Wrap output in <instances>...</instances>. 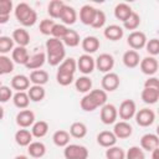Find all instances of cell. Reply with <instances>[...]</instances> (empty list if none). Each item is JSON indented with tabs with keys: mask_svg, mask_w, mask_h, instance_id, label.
<instances>
[{
	"mask_svg": "<svg viewBox=\"0 0 159 159\" xmlns=\"http://www.w3.org/2000/svg\"><path fill=\"white\" fill-rule=\"evenodd\" d=\"M46 52H47V62L51 66H57L61 65L65 61L66 56V50H65V43L62 40L50 37L46 41Z\"/></svg>",
	"mask_w": 159,
	"mask_h": 159,
	"instance_id": "obj_1",
	"label": "cell"
},
{
	"mask_svg": "<svg viewBox=\"0 0 159 159\" xmlns=\"http://www.w3.org/2000/svg\"><path fill=\"white\" fill-rule=\"evenodd\" d=\"M77 70V61L72 57L66 58L58 67L56 80L61 86H68L75 80V72Z\"/></svg>",
	"mask_w": 159,
	"mask_h": 159,
	"instance_id": "obj_2",
	"label": "cell"
},
{
	"mask_svg": "<svg viewBox=\"0 0 159 159\" xmlns=\"http://www.w3.org/2000/svg\"><path fill=\"white\" fill-rule=\"evenodd\" d=\"M15 17L22 26H32L37 21L36 11L26 2H20L15 7Z\"/></svg>",
	"mask_w": 159,
	"mask_h": 159,
	"instance_id": "obj_3",
	"label": "cell"
},
{
	"mask_svg": "<svg viewBox=\"0 0 159 159\" xmlns=\"http://www.w3.org/2000/svg\"><path fill=\"white\" fill-rule=\"evenodd\" d=\"M63 155L66 159H87L88 149L80 144H68L63 149Z\"/></svg>",
	"mask_w": 159,
	"mask_h": 159,
	"instance_id": "obj_4",
	"label": "cell"
},
{
	"mask_svg": "<svg viewBox=\"0 0 159 159\" xmlns=\"http://www.w3.org/2000/svg\"><path fill=\"white\" fill-rule=\"evenodd\" d=\"M137 113V107H135V102L132 99H124L120 106H119V111L118 114L123 120H128L133 117H135Z\"/></svg>",
	"mask_w": 159,
	"mask_h": 159,
	"instance_id": "obj_5",
	"label": "cell"
},
{
	"mask_svg": "<svg viewBox=\"0 0 159 159\" xmlns=\"http://www.w3.org/2000/svg\"><path fill=\"white\" fill-rule=\"evenodd\" d=\"M128 45L132 47V50H140L143 47H145L148 40L144 32L142 31H133L129 34L128 39H127Z\"/></svg>",
	"mask_w": 159,
	"mask_h": 159,
	"instance_id": "obj_6",
	"label": "cell"
},
{
	"mask_svg": "<svg viewBox=\"0 0 159 159\" xmlns=\"http://www.w3.org/2000/svg\"><path fill=\"white\" fill-rule=\"evenodd\" d=\"M118 117V109L114 104L107 103L101 108V120L104 124H112Z\"/></svg>",
	"mask_w": 159,
	"mask_h": 159,
	"instance_id": "obj_7",
	"label": "cell"
},
{
	"mask_svg": "<svg viewBox=\"0 0 159 159\" xmlns=\"http://www.w3.org/2000/svg\"><path fill=\"white\" fill-rule=\"evenodd\" d=\"M135 122L140 127H148L153 124L155 119V113L149 108H142L135 113Z\"/></svg>",
	"mask_w": 159,
	"mask_h": 159,
	"instance_id": "obj_8",
	"label": "cell"
},
{
	"mask_svg": "<svg viewBox=\"0 0 159 159\" xmlns=\"http://www.w3.org/2000/svg\"><path fill=\"white\" fill-rule=\"evenodd\" d=\"M96 67V60L88 55V53H84L82 56H80V58L77 60V68L86 76V75H89Z\"/></svg>",
	"mask_w": 159,
	"mask_h": 159,
	"instance_id": "obj_9",
	"label": "cell"
},
{
	"mask_svg": "<svg viewBox=\"0 0 159 159\" xmlns=\"http://www.w3.org/2000/svg\"><path fill=\"white\" fill-rule=\"evenodd\" d=\"M113 66H114V58L109 53H101L96 58V67L101 72L108 73V72H111V70L113 68Z\"/></svg>",
	"mask_w": 159,
	"mask_h": 159,
	"instance_id": "obj_10",
	"label": "cell"
},
{
	"mask_svg": "<svg viewBox=\"0 0 159 159\" xmlns=\"http://www.w3.org/2000/svg\"><path fill=\"white\" fill-rule=\"evenodd\" d=\"M139 67H140V71H142L144 75L152 76V75H154V73L158 71L159 63H158V61H157L155 57H153V56H147V57H144L143 60H140Z\"/></svg>",
	"mask_w": 159,
	"mask_h": 159,
	"instance_id": "obj_11",
	"label": "cell"
},
{
	"mask_svg": "<svg viewBox=\"0 0 159 159\" xmlns=\"http://www.w3.org/2000/svg\"><path fill=\"white\" fill-rule=\"evenodd\" d=\"M119 76L114 72H108L103 76L102 78V88L106 92H112L116 91L119 87Z\"/></svg>",
	"mask_w": 159,
	"mask_h": 159,
	"instance_id": "obj_12",
	"label": "cell"
},
{
	"mask_svg": "<svg viewBox=\"0 0 159 159\" xmlns=\"http://www.w3.org/2000/svg\"><path fill=\"white\" fill-rule=\"evenodd\" d=\"M35 123V113L30 109H22L16 114V124L21 128H27L34 125Z\"/></svg>",
	"mask_w": 159,
	"mask_h": 159,
	"instance_id": "obj_13",
	"label": "cell"
},
{
	"mask_svg": "<svg viewBox=\"0 0 159 159\" xmlns=\"http://www.w3.org/2000/svg\"><path fill=\"white\" fill-rule=\"evenodd\" d=\"M97 10L96 7L91 6V5H83L80 10V20L82 24L84 25H89L92 26L94 19H96V15H97Z\"/></svg>",
	"mask_w": 159,
	"mask_h": 159,
	"instance_id": "obj_14",
	"label": "cell"
},
{
	"mask_svg": "<svg viewBox=\"0 0 159 159\" xmlns=\"http://www.w3.org/2000/svg\"><path fill=\"white\" fill-rule=\"evenodd\" d=\"M113 133L116 134L117 138H119V139H125V138H128V137L132 135L133 128H132V125H130L127 120H120V122H117V123L114 124Z\"/></svg>",
	"mask_w": 159,
	"mask_h": 159,
	"instance_id": "obj_15",
	"label": "cell"
},
{
	"mask_svg": "<svg viewBox=\"0 0 159 159\" xmlns=\"http://www.w3.org/2000/svg\"><path fill=\"white\" fill-rule=\"evenodd\" d=\"M140 147L144 150L153 152L159 147V137L153 133H147L140 138Z\"/></svg>",
	"mask_w": 159,
	"mask_h": 159,
	"instance_id": "obj_16",
	"label": "cell"
},
{
	"mask_svg": "<svg viewBox=\"0 0 159 159\" xmlns=\"http://www.w3.org/2000/svg\"><path fill=\"white\" fill-rule=\"evenodd\" d=\"M30 55H29V51L26 50V47H22V46H16L14 50H12V55H11V58L15 63H19V65H24L26 66L29 60H30Z\"/></svg>",
	"mask_w": 159,
	"mask_h": 159,
	"instance_id": "obj_17",
	"label": "cell"
},
{
	"mask_svg": "<svg viewBox=\"0 0 159 159\" xmlns=\"http://www.w3.org/2000/svg\"><path fill=\"white\" fill-rule=\"evenodd\" d=\"M117 137L113 132H109V130H103L101 133H98L97 135V143L104 148H111L113 145H116L117 143Z\"/></svg>",
	"mask_w": 159,
	"mask_h": 159,
	"instance_id": "obj_18",
	"label": "cell"
},
{
	"mask_svg": "<svg viewBox=\"0 0 159 159\" xmlns=\"http://www.w3.org/2000/svg\"><path fill=\"white\" fill-rule=\"evenodd\" d=\"M30 77L25 75H16L11 80V88L16 89L17 92H25V89L30 88Z\"/></svg>",
	"mask_w": 159,
	"mask_h": 159,
	"instance_id": "obj_19",
	"label": "cell"
},
{
	"mask_svg": "<svg viewBox=\"0 0 159 159\" xmlns=\"http://www.w3.org/2000/svg\"><path fill=\"white\" fill-rule=\"evenodd\" d=\"M132 14H133L132 7L128 4H125V2H119L114 7V16H116V19H118V20H120L123 22L127 21Z\"/></svg>",
	"mask_w": 159,
	"mask_h": 159,
	"instance_id": "obj_20",
	"label": "cell"
},
{
	"mask_svg": "<svg viewBox=\"0 0 159 159\" xmlns=\"http://www.w3.org/2000/svg\"><path fill=\"white\" fill-rule=\"evenodd\" d=\"M104 34V37L111 40V41H118L123 37L124 35V30L119 26V25H109L104 29L103 31Z\"/></svg>",
	"mask_w": 159,
	"mask_h": 159,
	"instance_id": "obj_21",
	"label": "cell"
},
{
	"mask_svg": "<svg viewBox=\"0 0 159 159\" xmlns=\"http://www.w3.org/2000/svg\"><path fill=\"white\" fill-rule=\"evenodd\" d=\"M60 20L63 22V25H73L77 20V12L72 6L65 5L60 16Z\"/></svg>",
	"mask_w": 159,
	"mask_h": 159,
	"instance_id": "obj_22",
	"label": "cell"
},
{
	"mask_svg": "<svg viewBox=\"0 0 159 159\" xmlns=\"http://www.w3.org/2000/svg\"><path fill=\"white\" fill-rule=\"evenodd\" d=\"M99 45H101V43H99V40H98L96 36H87V37H84V39L82 40V42H81V46H82L83 51H84L86 53H88V55L96 52V51L99 48Z\"/></svg>",
	"mask_w": 159,
	"mask_h": 159,
	"instance_id": "obj_23",
	"label": "cell"
},
{
	"mask_svg": "<svg viewBox=\"0 0 159 159\" xmlns=\"http://www.w3.org/2000/svg\"><path fill=\"white\" fill-rule=\"evenodd\" d=\"M123 63L125 67L128 68H134L140 63V58H139V53L135 50H128L124 52L123 55Z\"/></svg>",
	"mask_w": 159,
	"mask_h": 159,
	"instance_id": "obj_24",
	"label": "cell"
},
{
	"mask_svg": "<svg viewBox=\"0 0 159 159\" xmlns=\"http://www.w3.org/2000/svg\"><path fill=\"white\" fill-rule=\"evenodd\" d=\"M32 133L25 128L22 129H19L16 133H15V142L20 145V147H29L31 143H32Z\"/></svg>",
	"mask_w": 159,
	"mask_h": 159,
	"instance_id": "obj_25",
	"label": "cell"
},
{
	"mask_svg": "<svg viewBox=\"0 0 159 159\" xmlns=\"http://www.w3.org/2000/svg\"><path fill=\"white\" fill-rule=\"evenodd\" d=\"M12 40L17 43V46L26 47L30 43V35L25 29H15L12 31Z\"/></svg>",
	"mask_w": 159,
	"mask_h": 159,
	"instance_id": "obj_26",
	"label": "cell"
},
{
	"mask_svg": "<svg viewBox=\"0 0 159 159\" xmlns=\"http://www.w3.org/2000/svg\"><path fill=\"white\" fill-rule=\"evenodd\" d=\"M46 60H47V56H46L45 52H37V53H35V55H32L30 57V60H29V62H27V65L25 67L27 70H34L35 71V70L40 68L45 63Z\"/></svg>",
	"mask_w": 159,
	"mask_h": 159,
	"instance_id": "obj_27",
	"label": "cell"
},
{
	"mask_svg": "<svg viewBox=\"0 0 159 159\" xmlns=\"http://www.w3.org/2000/svg\"><path fill=\"white\" fill-rule=\"evenodd\" d=\"M27 153H29L32 158L40 159V158H42V157L45 155V153H46V147H45V144L41 143V142H32V143L27 147Z\"/></svg>",
	"mask_w": 159,
	"mask_h": 159,
	"instance_id": "obj_28",
	"label": "cell"
},
{
	"mask_svg": "<svg viewBox=\"0 0 159 159\" xmlns=\"http://www.w3.org/2000/svg\"><path fill=\"white\" fill-rule=\"evenodd\" d=\"M70 132L67 130H63V129H60V130H56L52 135V140L53 143L57 145V147H67L68 143H70Z\"/></svg>",
	"mask_w": 159,
	"mask_h": 159,
	"instance_id": "obj_29",
	"label": "cell"
},
{
	"mask_svg": "<svg viewBox=\"0 0 159 159\" xmlns=\"http://www.w3.org/2000/svg\"><path fill=\"white\" fill-rule=\"evenodd\" d=\"M66 4L61 0H52L50 1L48 6H47V12L48 15L52 17V19H60L61 16V12H62V9Z\"/></svg>",
	"mask_w": 159,
	"mask_h": 159,
	"instance_id": "obj_30",
	"label": "cell"
},
{
	"mask_svg": "<svg viewBox=\"0 0 159 159\" xmlns=\"http://www.w3.org/2000/svg\"><path fill=\"white\" fill-rule=\"evenodd\" d=\"M30 81L34 84L43 86L48 81V73L45 70H35L30 73Z\"/></svg>",
	"mask_w": 159,
	"mask_h": 159,
	"instance_id": "obj_31",
	"label": "cell"
},
{
	"mask_svg": "<svg viewBox=\"0 0 159 159\" xmlns=\"http://www.w3.org/2000/svg\"><path fill=\"white\" fill-rule=\"evenodd\" d=\"M75 87L78 92L81 93H88L91 92L89 89L92 88V80L88 77V76H82V77H78L76 81H75Z\"/></svg>",
	"mask_w": 159,
	"mask_h": 159,
	"instance_id": "obj_32",
	"label": "cell"
},
{
	"mask_svg": "<svg viewBox=\"0 0 159 159\" xmlns=\"http://www.w3.org/2000/svg\"><path fill=\"white\" fill-rule=\"evenodd\" d=\"M142 99L147 104H154L159 99V91L158 89H154V88H147V87H144V89L142 91Z\"/></svg>",
	"mask_w": 159,
	"mask_h": 159,
	"instance_id": "obj_33",
	"label": "cell"
},
{
	"mask_svg": "<svg viewBox=\"0 0 159 159\" xmlns=\"http://www.w3.org/2000/svg\"><path fill=\"white\" fill-rule=\"evenodd\" d=\"M27 94H29V97H30V99L32 102H40V101H42L45 98L46 92H45V88L42 86L34 84L27 89Z\"/></svg>",
	"mask_w": 159,
	"mask_h": 159,
	"instance_id": "obj_34",
	"label": "cell"
},
{
	"mask_svg": "<svg viewBox=\"0 0 159 159\" xmlns=\"http://www.w3.org/2000/svg\"><path fill=\"white\" fill-rule=\"evenodd\" d=\"M11 10H12V1L11 0H1L0 1V24L7 22Z\"/></svg>",
	"mask_w": 159,
	"mask_h": 159,
	"instance_id": "obj_35",
	"label": "cell"
},
{
	"mask_svg": "<svg viewBox=\"0 0 159 159\" xmlns=\"http://www.w3.org/2000/svg\"><path fill=\"white\" fill-rule=\"evenodd\" d=\"M47 132H48V123L45 120L35 122L31 128V133L35 138H42L47 134Z\"/></svg>",
	"mask_w": 159,
	"mask_h": 159,
	"instance_id": "obj_36",
	"label": "cell"
},
{
	"mask_svg": "<svg viewBox=\"0 0 159 159\" xmlns=\"http://www.w3.org/2000/svg\"><path fill=\"white\" fill-rule=\"evenodd\" d=\"M70 134L73 137V138H77V139H81L83 137H86L87 134V127L84 123L82 122H75L71 124L70 127Z\"/></svg>",
	"mask_w": 159,
	"mask_h": 159,
	"instance_id": "obj_37",
	"label": "cell"
},
{
	"mask_svg": "<svg viewBox=\"0 0 159 159\" xmlns=\"http://www.w3.org/2000/svg\"><path fill=\"white\" fill-rule=\"evenodd\" d=\"M12 101H14V104L20 108V109H26L29 103H30V97L27 94V92H16L12 97Z\"/></svg>",
	"mask_w": 159,
	"mask_h": 159,
	"instance_id": "obj_38",
	"label": "cell"
},
{
	"mask_svg": "<svg viewBox=\"0 0 159 159\" xmlns=\"http://www.w3.org/2000/svg\"><path fill=\"white\" fill-rule=\"evenodd\" d=\"M62 42L66 45V46H70V47H76L80 45V35L76 30H71L68 29V32L66 34V36L62 39Z\"/></svg>",
	"mask_w": 159,
	"mask_h": 159,
	"instance_id": "obj_39",
	"label": "cell"
},
{
	"mask_svg": "<svg viewBox=\"0 0 159 159\" xmlns=\"http://www.w3.org/2000/svg\"><path fill=\"white\" fill-rule=\"evenodd\" d=\"M14 71V61L12 58L7 57L6 55L0 56V73L1 75H7Z\"/></svg>",
	"mask_w": 159,
	"mask_h": 159,
	"instance_id": "obj_40",
	"label": "cell"
},
{
	"mask_svg": "<svg viewBox=\"0 0 159 159\" xmlns=\"http://www.w3.org/2000/svg\"><path fill=\"white\" fill-rule=\"evenodd\" d=\"M88 93L94 99L98 107H103L104 104H107V92L104 89H92Z\"/></svg>",
	"mask_w": 159,
	"mask_h": 159,
	"instance_id": "obj_41",
	"label": "cell"
},
{
	"mask_svg": "<svg viewBox=\"0 0 159 159\" xmlns=\"http://www.w3.org/2000/svg\"><path fill=\"white\" fill-rule=\"evenodd\" d=\"M80 106H81V108H82L84 112H92V111H94L96 108H98L97 103L94 102V99L91 97L89 93H87V94H84V96L82 97V99H81V102H80Z\"/></svg>",
	"mask_w": 159,
	"mask_h": 159,
	"instance_id": "obj_42",
	"label": "cell"
},
{
	"mask_svg": "<svg viewBox=\"0 0 159 159\" xmlns=\"http://www.w3.org/2000/svg\"><path fill=\"white\" fill-rule=\"evenodd\" d=\"M106 158L107 159H125V152L120 147H111L106 150Z\"/></svg>",
	"mask_w": 159,
	"mask_h": 159,
	"instance_id": "obj_43",
	"label": "cell"
},
{
	"mask_svg": "<svg viewBox=\"0 0 159 159\" xmlns=\"http://www.w3.org/2000/svg\"><path fill=\"white\" fill-rule=\"evenodd\" d=\"M14 40L10 36H0V53L5 55L14 50Z\"/></svg>",
	"mask_w": 159,
	"mask_h": 159,
	"instance_id": "obj_44",
	"label": "cell"
},
{
	"mask_svg": "<svg viewBox=\"0 0 159 159\" xmlns=\"http://www.w3.org/2000/svg\"><path fill=\"white\" fill-rule=\"evenodd\" d=\"M139 24H140V17H139V15L137 12L133 11V14L129 16V19L123 22V26L127 30H135L139 26Z\"/></svg>",
	"mask_w": 159,
	"mask_h": 159,
	"instance_id": "obj_45",
	"label": "cell"
},
{
	"mask_svg": "<svg viewBox=\"0 0 159 159\" xmlns=\"http://www.w3.org/2000/svg\"><path fill=\"white\" fill-rule=\"evenodd\" d=\"M68 32V27L63 24H56L52 29V32H51V36L55 37V39H58V40H62L66 34Z\"/></svg>",
	"mask_w": 159,
	"mask_h": 159,
	"instance_id": "obj_46",
	"label": "cell"
},
{
	"mask_svg": "<svg viewBox=\"0 0 159 159\" xmlns=\"http://www.w3.org/2000/svg\"><path fill=\"white\" fill-rule=\"evenodd\" d=\"M125 159H145L144 152L139 147H130L125 153Z\"/></svg>",
	"mask_w": 159,
	"mask_h": 159,
	"instance_id": "obj_47",
	"label": "cell"
},
{
	"mask_svg": "<svg viewBox=\"0 0 159 159\" xmlns=\"http://www.w3.org/2000/svg\"><path fill=\"white\" fill-rule=\"evenodd\" d=\"M55 25H56V22L53 20H51V19H43L40 22V32L42 35H51L52 29H53Z\"/></svg>",
	"mask_w": 159,
	"mask_h": 159,
	"instance_id": "obj_48",
	"label": "cell"
},
{
	"mask_svg": "<svg viewBox=\"0 0 159 159\" xmlns=\"http://www.w3.org/2000/svg\"><path fill=\"white\" fill-rule=\"evenodd\" d=\"M145 48H147V52L153 57L159 55V39H150L147 42Z\"/></svg>",
	"mask_w": 159,
	"mask_h": 159,
	"instance_id": "obj_49",
	"label": "cell"
},
{
	"mask_svg": "<svg viewBox=\"0 0 159 159\" xmlns=\"http://www.w3.org/2000/svg\"><path fill=\"white\" fill-rule=\"evenodd\" d=\"M104 24H106V14L102 10H97V15H96V19L92 24V27L101 29L104 26Z\"/></svg>",
	"mask_w": 159,
	"mask_h": 159,
	"instance_id": "obj_50",
	"label": "cell"
},
{
	"mask_svg": "<svg viewBox=\"0 0 159 159\" xmlns=\"http://www.w3.org/2000/svg\"><path fill=\"white\" fill-rule=\"evenodd\" d=\"M12 96V91L10 87L7 86H0V102L1 103H5L7 102Z\"/></svg>",
	"mask_w": 159,
	"mask_h": 159,
	"instance_id": "obj_51",
	"label": "cell"
},
{
	"mask_svg": "<svg viewBox=\"0 0 159 159\" xmlns=\"http://www.w3.org/2000/svg\"><path fill=\"white\" fill-rule=\"evenodd\" d=\"M144 87L147 88H154L159 91V78L157 77H149L145 82H144Z\"/></svg>",
	"mask_w": 159,
	"mask_h": 159,
	"instance_id": "obj_52",
	"label": "cell"
},
{
	"mask_svg": "<svg viewBox=\"0 0 159 159\" xmlns=\"http://www.w3.org/2000/svg\"><path fill=\"white\" fill-rule=\"evenodd\" d=\"M152 159H159V147L152 152Z\"/></svg>",
	"mask_w": 159,
	"mask_h": 159,
	"instance_id": "obj_53",
	"label": "cell"
},
{
	"mask_svg": "<svg viewBox=\"0 0 159 159\" xmlns=\"http://www.w3.org/2000/svg\"><path fill=\"white\" fill-rule=\"evenodd\" d=\"M15 159H29V158H27L26 155H16Z\"/></svg>",
	"mask_w": 159,
	"mask_h": 159,
	"instance_id": "obj_54",
	"label": "cell"
},
{
	"mask_svg": "<svg viewBox=\"0 0 159 159\" xmlns=\"http://www.w3.org/2000/svg\"><path fill=\"white\" fill-rule=\"evenodd\" d=\"M157 135L159 137V124H158V127H157Z\"/></svg>",
	"mask_w": 159,
	"mask_h": 159,
	"instance_id": "obj_55",
	"label": "cell"
},
{
	"mask_svg": "<svg viewBox=\"0 0 159 159\" xmlns=\"http://www.w3.org/2000/svg\"><path fill=\"white\" fill-rule=\"evenodd\" d=\"M158 112H159V111H158Z\"/></svg>",
	"mask_w": 159,
	"mask_h": 159,
	"instance_id": "obj_56",
	"label": "cell"
}]
</instances>
